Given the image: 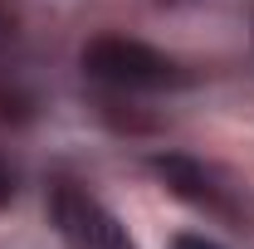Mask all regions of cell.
Segmentation results:
<instances>
[{"label":"cell","instance_id":"6da1fadb","mask_svg":"<svg viewBox=\"0 0 254 249\" xmlns=\"http://www.w3.org/2000/svg\"><path fill=\"white\" fill-rule=\"evenodd\" d=\"M142 171L157 181L171 200H181L186 210L215 220L235 235H254V186L240 181L230 166L205 161L195 152H176V147H157L142 156Z\"/></svg>","mask_w":254,"mask_h":249},{"label":"cell","instance_id":"7a4b0ae2","mask_svg":"<svg viewBox=\"0 0 254 249\" xmlns=\"http://www.w3.org/2000/svg\"><path fill=\"white\" fill-rule=\"evenodd\" d=\"M78 68H83L88 83L108 88V93H132V98L195 88V68L186 59H176V54H166V49L123 30H103L93 39H83Z\"/></svg>","mask_w":254,"mask_h":249},{"label":"cell","instance_id":"3957f363","mask_svg":"<svg viewBox=\"0 0 254 249\" xmlns=\"http://www.w3.org/2000/svg\"><path fill=\"white\" fill-rule=\"evenodd\" d=\"M44 210H49V225H54L64 249H142L137 235L127 230V220L98 190H88L73 176H54L49 181Z\"/></svg>","mask_w":254,"mask_h":249},{"label":"cell","instance_id":"277c9868","mask_svg":"<svg viewBox=\"0 0 254 249\" xmlns=\"http://www.w3.org/2000/svg\"><path fill=\"white\" fill-rule=\"evenodd\" d=\"M93 113H98V123L113 127L118 137H152V132H161V127H166L157 113H147L132 93H108V88H98Z\"/></svg>","mask_w":254,"mask_h":249},{"label":"cell","instance_id":"5b68a950","mask_svg":"<svg viewBox=\"0 0 254 249\" xmlns=\"http://www.w3.org/2000/svg\"><path fill=\"white\" fill-rule=\"evenodd\" d=\"M39 93H34L30 83L15 73V68H0V127H10V132H20V127H30L39 118Z\"/></svg>","mask_w":254,"mask_h":249},{"label":"cell","instance_id":"8992f818","mask_svg":"<svg viewBox=\"0 0 254 249\" xmlns=\"http://www.w3.org/2000/svg\"><path fill=\"white\" fill-rule=\"evenodd\" d=\"M20 44V10L10 0H0V54H10Z\"/></svg>","mask_w":254,"mask_h":249},{"label":"cell","instance_id":"52a82bcc","mask_svg":"<svg viewBox=\"0 0 254 249\" xmlns=\"http://www.w3.org/2000/svg\"><path fill=\"white\" fill-rule=\"evenodd\" d=\"M15 195H20V171L0 156V210H10V205H15Z\"/></svg>","mask_w":254,"mask_h":249},{"label":"cell","instance_id":"ba28073f","mask_svg":"<svg viewBox=\"0 0 254 249\" xmlns=\"http://www.w3.org/2000/svg\"><path fill=\"white\" fill-rule=\"evenodd\" d=\"M166 249H225L220 240H210V235H195V230H181V235H171Z\"/></svg>","mask_w":254,"mask_h":249},{"label":"cell","instance_id":"9c48e42d","mask_svg":"<svg viewBox=\"0 0 254 249\" xmlns=\"http://www.w3.org/2000/svg\"><path fill=\"white\" fill-rule=\"evenodd\" d=\"M157 5H190V0H157Z\"/></svg>","mask_w":254,"mask_h":249},{"label":"cell","instance_id":"30bf717a","mask_svg":"<svg viewBox=\"0 0 254 249\" xmlns=\"http://www.w3.org/2000/svg\"><path fill=\"white\" fill-rule=\"evenodd\" d=\"M250 39H254V10H250Z\"/></svg>","mask_w":254,"mask_h":249}]
</instances>
